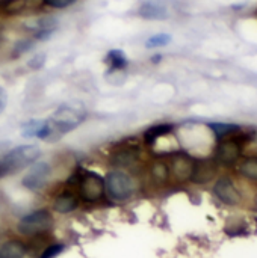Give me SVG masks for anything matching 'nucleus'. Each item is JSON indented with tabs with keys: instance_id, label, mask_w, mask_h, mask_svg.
<instances>
[{
	"instance_id": "obj_7",
	"label": "nucleus",
	"mask_w": 257,
	"mask_h": 258,
	"mask_svg": "<svg viewBox=\"0 0 257 258\" xmlns=\"http://www.w3.org/2000/svg\"><path fill=\"white\" fill-rule=\"evenodd\" d=\"M50 174L52 168L47 162H35L33 165H30L29 171L23 177V186L32 192L41 190L47 184Z\"/></svg>"
},
{
	"instance_id": "obj_28",
	"label": "nucleus",
	"mask_w": 257,
	"mask_h": 258,
	"mask_svg": "<svg viewBox=\"0 0 257 258\" xmlns=\"http://www.w3.org/2000/svg\"><path fill=\"white\" fill-rule=\"evenodd\" d=\"M2 236H3V233H2V230H0V239H2Z\"/></svg>"
},
{
	"instance_id": "obj_4",
	"label": "nucleus",
	"mask_w": 257,
	"mask_h": 258,
	"mask_svg": "<svg viewBox=\"0 0 257 258\" xmlns=\"http://www.w3.org/2000/svg\"><path fill=\"white\" fill-rule=\"evenodd\" d=\"M53 225V218L48 210H35L20 219L17 224V230L21 236H38L48 231Z\"/></svg>"
},
{
	"instance_id": "obj_10",
	"label": "nucleus",
	"mask_w": 257,
	"mask_h": 258,
	"mask_svg": "<svg viewBox=\"0 0 257 258\" xmlns=\"http://www.w3.org/2000/svg\"><path fill=\"white\" fill-rule=\"evenodd\" d=\"M241 157V144L236 141H224L218 145L215 153V160L221 165H233Z\"/></svg>"
},
{
	"instance_id": "obj_21",
	"label": "nucleus",
	"mask_w": 257,
	"mask_h": 258,
	"mask_svg": "<svg viewBox=\"0 0 257 258\" xmlns=\"http://www.w3.org/2000/svg\"><path fill=\"white\" fill-rule=\"evenodd\" d=\"M171 42V36L168 33H159V35H153L151 38L147 39L145 47L147 48H158V47H165Z\"/></svg>"
},
{
	"instance_id": "obj_18",
	"label": "nucleus",
	"mask_w": 257,
	"mask_h": 258,
	"mask_svg": "<svg viewBox=\"0 0 257 258\" xmlns=\"http://www.w3.org/2000/svg\"><path fill=\"white\" fill-rule=\"evenodd\" d=\"M106 60H108V63L111 65L112 70H124V68L127 67V63H129V60H127L124 51L117 50V48L108 51Z\"/></svg>"
},
{
	"instance_id": "obj_23",
	"label": "nucleus",
	"mask_w": 257,
	"mask_h": 258,
	"mask_svg": "<svg viewBox=\"0 0 257 258\" xmlns=\"http://www.w3.org/2000/svg\"><path fill=\"white\" fill-rule=\"evenodd\" d=\"M44 63H45V53H38L27 62L30 70H39L44 67Z\"/></svg>"
},
{
	"instance_id": "obj_12",
	"label": "nucleus",
	"mask_w": 257,
	"mask_h": 258,
	"mask_svg": "<svg viewBox=\"0 0 257 258\" xmlns=\"http://www.w3.org/2000/svg\"><path fill=\"white\" fill-rule=\"evenodd\" d=\"M79 207V198L74 195V192L71 190H64L61 192L55 201H53V210L61 213V215H67L74 212Z\"/></svg>"
},
{
	"instance_id": "obj_25",
	"label": "nucleus",
	"mask_w": 257,
	"mask_h": 258,
	"mask_svg": "<svg viewBox=\"0 0 257 258\" xmlns=\"http://www.w3.org/2000/svg\"><path fill=\"white\" fill-rule=\"evenodd\" d=\"M76 0H42L44 5L50 6V8H55V9H64V8H68L70 5H73Z\"/></svg>"
},
{
	"instance_id": "obj_27",
	"label": "nucleus",
	"mask_w": 257,
	"mask_h": 258,
	"mask_svg": "<svg viewBox=\"0 0 257 258\" xmlns=\"http://www.w3.org/2000/svg\"><path fill=\"white\" fill-rule=\"evenodd\" d=\"M161 59H162V56H161V54H156V56H153V57H151L153 63H158V62H161Z\"/></svg>"
},
{
	"instance_id": "obj_20",
	"label": "nucleus",
	"mask_w": 257,
	"mask_h": 258,
	"mask_svg": "<svg viewBox=\"0 0 257 258\" xmlns=\"http://www.w3.org/2000/svg\"><path fill=\"white\" fill-rule=\"evenodd\" d=\"M209 127L214 130V133L218 136V138H224L230 133H235L239 130L238 125H233V124H223V122H214V124H209Z\"/></svg>"
},
{
	"instance_id": "obj_24",
	"label": "nucleus",
	"mask_w": 257,
	"mask_h": 258,
	"mask_svg": "<svg viewBox=\"0 0 257 258\" xmlns=\"http://www.w3.org/2000/svg\"><path fill=\"white\" fill-rule=\"evenodd\" d=\"M32 47H33V41H32V39H21V41H18V42L15 44V48H14L15 56H18V54H21V53L29 51Z\"/></svg>"
},
{
	"instance_id": "obj_17",
	"label": "nucleus",
	"mask_w": 257,
	"mask_h": 258,
	"mask_svg": "<svg viewBox=\"0 0 257 258\" xmlns=\"http://www.w3.org/2000/svg\"><path fill=\"white\" fill-rule=\"evenodd\" d=\"M238 172L248 180L257 181V157H244L238 165Z\"/></svg>"
},
{
	"instance_id": "obj_13",
	"label": "nucleus",
	"mask_w": 257,
	"mask_h": 258,
	"mask_svg": "<svg viewBox=\"0 0 257 258\" xmlns=\"http://www.w3.org/2000/svg\"><path fill=\"white\" fill-rule=\"evenodd\" d=\"M21 136L23 138H38V139H48V124L42 119H30L21 125Z\"/></svg>"
},
{
	"instance_id": "obj_26",
	"label": "nucleus",
	"mask_w": 257,
	"mask_h": 258,
	"mask_svg": "<svg viewBox=\"0 0 257 258\" xmlns=\"http://www.w3.org/2000/svg\"><path fill=\"white\" fill-rule=\"evenodd\" d=\"M6 103H8V94H6V91L0 86V113H2V110L6 107Z\"/></svg>"
},
{
	"instance_id": "obj_22",
	"label": "nucleus",
	"mask_w": 257,
	"mask_h": 258,
	"mask_svg": "<svg viewBox=\"0 0 257 258\" xmlns=\"http://www.w3.org/2000/svg\"><path fill=\"white\" fill-rule=\"evenodd\" d=\"M62 251H64V245L56 243V245H52V246L45 248V249L42 251V254H41V257L39 258H55L58 257Z\"/></svg>"
},
{
	"instance_id": "obj_15",
	"label": "nucleus",
	"mask_w": 257,
	"mask_h": 258,
	"mask_svg": "<svg viewBox=\"0 0 257 258\" xmlns=\"http://www.w3.org/2000/svg\"><path fill=\"white\" fill-rule=\"evenodd\" d=\"M138 14L142 18H147V20H164L168 15L167 8L164 5H159V3H155V2L142 3L139 11H138Z\"/></svg>"
},
{
	"instance_id": "obj_1",
	"label": "nucleus",
	"mask_w": 257,
	"mask_h": 258,
	"mask_svg": "<svg viewBox=\"0 0 257 258\" xmlns=\"http://www.w3.org/2000/svg\"><path fill=\"white\" fill-rule=\"evenodd\" d=\"M86 118V110L80 104H62L47 121L48 124V139L56 136H64L68 132L77 128Z\"/></svg>"
},
{
	"instance_id": "obj_11",
	"label": "nucleus",
	"mask_w": 257,
	"mask_h": 258,
	"mask_svg": "<svg viewBox=\"0 0 257 258\" xmlns=\"http://www.w3.org/2000/svg\"><path fill=\"white\" fill-rule=\"evenodd\" d=\"M215 172H217V168H215L214 160H209V159L195 160L191 181H194V183H208L215 177Z\"/></svg>"
},
{
	"instance_id": "obj_19",
	"label": "nucleus",
	"mask_w": 257,
	"mask_h": 258,
	"mask_svg": "<svg viewBox=\"0 0 257 258\" xmlns=\"http://www.w3.org/2000/svg\"><path fill=\"white\" fill-rule=\"evenodd\" d=\"M150 174L156 181H167L170 177V168L168 163L162 162V160H156L151 168H150Z\"/></svg>"
},
{
	"instance_id": "obj_16",
	"label": "nucleus",
	"mask_w": 257,
	"mask_h": 258,
	"mask_svg": "<svg viewBox=\"0 0 257 258\" xmlns=\"http://www.w3.org/2000/svg\"><path fill=\"white\" fill-rule=\"evenodd\" d=\"M26 255V246L20 240H8L0 245V258H23Z\"/></svg>"
},
{
	"instance_id": "obj_9",
	"label": "nucleus",
	"mask_w": 257,
	"mask_h": 258,
	"mask_svg": "<svg viewBox=\"0 0 257 258\" xmlns=\"http://www.w3.org/2000/svg\"><path fill=\"white\" fill-rule=\"evenodd\" d=\"M214 194H215V197H217L220 201H223L224 204H229V206H235V204H238L239 200H241L238 189L235 187V184L232 183V180L227 178V177H223V178H220V180L215 183V186H214Z\"/></svg>"
},
{
	"instance_id": "obj_14",
	"label": "nucleus",
	"mask_w": 257,
	"mask_h": 258,
	"mask_svg": "<svg viewBox=\"0 0 257 258\" xmlns=\"http://www.w3.org/2000/svg\"><path fill=\"white\" fill-rule=\"evenodd\" d=\"M174 125L173 124H168V122H162V124H156V125H151L150 128H147L144 132V142L147 147H153L161 138L170 135L173 132Z\"/></svg>"
},
{
	"instance_id": "obj_8",
	"label": "nucleus",
	"mask_w": 257,
	"mask_h": 258,
	"mask_svg": "<svg viewBox=\"0 0 257 258\" xmlns=\"http://www.w3.org/2000/svg\"><path fill=\"white\" fill-rule=\"evenodd\" d=\"M194 165H195V160L191 156L185 153H176L171 156L170 163H168L170 175L176 177L180 181L191 180L192 172H194Z\"/></svg>"
},
{
	"instance_id": "obj_5",
	"label": "nucleus",
	"mask_w": 257,
	"mask_h": 258,
	"mask_svg": "<svg viewBox=\"0 0 257 258\" xmlns=\"http://www.w3.org/2000/svg\"><path fill=\"white\" fill-rule=\"evenodd\" d=\"M79 195L86 203H97L105 194V178L94 171H85L76 175Z\"/></svg>"
},
{
	"instance_id": "obj_2",
	"label": "nucleus",
	"mask_w": 257,
	"mask_h": 258,
	"mask_svg": "<svg viewBox=\"0 0 257 258\" xmlns=\"http://www.w3.org/2000/svg\"><path fill=\"white\" fill-rule=\"evenodd\" d=\"M41 154L36 145H18L0 157V180L33 165Z\"/></svg>"
},
{
	"instance_id": "obj_3",
	"label": "nucleus",
	"mask_w": 257,
	"mask_h": 258,
	"mask_svg": "<svg viewBox=\"0 0 257 258\" xmlns=\"http://www.w3.org/2000/svg\"><path fill=\"white\" fill-rule=\"evenodd\" d=\"M105 190L115 201H126L135 194V180L123 169L111 171L105 178Z\"/></svg>"
},
{
	"instance_id": "obj_6",
	"label": "nucleus",
	"mask_w": 257,
	"mask_h": 258,
	"mask_svg": "<svg viewBox=\"0 0 257 258\" xmlns=\"http://www.w3.org/2000/svg\"><path fill=\"white\" fill-rule=\"evenodd\" d=\"M141 159V148L138 142H123L121 145L115 147L109 156V163L115 169H127L136 165Z\"/></svg>"
}]
</instances>
